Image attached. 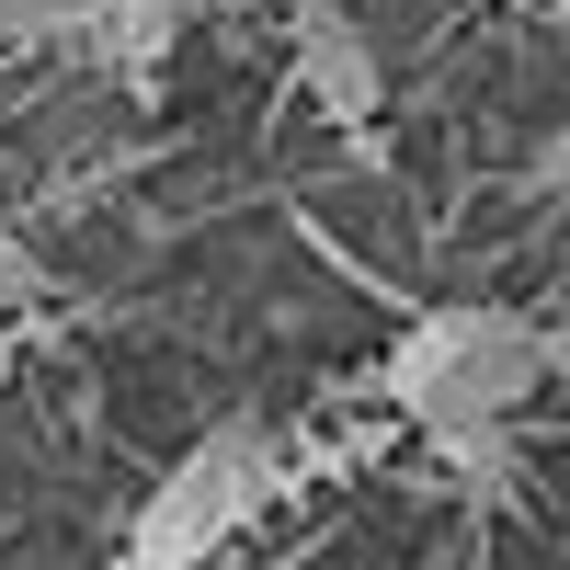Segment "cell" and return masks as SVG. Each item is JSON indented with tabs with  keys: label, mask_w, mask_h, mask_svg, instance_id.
<instances>
[{
	"label": "cell",
	"mask_w": 570,
	"mask_h": 570,
	"mask_svg": "<svg viewBox=\"0 0 570 570\" xmlns=\"http://www.w3.org/2000/svg\"><path fill=\"white\" fill-rule=\"evenodd\" d=\"M548 389V320L502 308V297H456V308H422L389 365H376V400L422 434H480V422H513Z\"/></svg>",
	"instance_id": "1"
},
{
	"label": "cell",
	"mask_w": 570,
	"mask_h": 570,
	"mask_svg": "<svg viewBox=\"0 0 570 570\" xmlns=\"http://www.w3.org/2000/svg\"><path fill=\"white\" fill-rule=\"evenodd\" d=\"M263 502H274V434H263V422H206V434L160 468V491L137 502L126 559H149V570H206Z\"/></svg>",
	"instance_id": "2"
},
{
	"label": "cell",
	"mask_w": 570,
	"mask_h": 570,
	"mask_svg": "<svg viewBox=\"0 0 570 570\" xmlns=\"http://www.w3.org/2000/svg\"><path fill=\"white\" fill-rule=\"evenodd\" d=\"M285 58H297V91L331 115V126H365L389 104V58L365 46V23L343 0H297V23H285Z\"/></svg>",
	"instance_id": "3"
},
{
	"label": "cell",
	"mask_w": 570,
	"mask_h": 570,
	"mask_svg": "<svg viewBox=\"0 0 570 570\" xmlns=\"http://www.w3.org/2000/svg\"><path fill=\"white\" fill-rule=\"evenodd\" d=\"M171 35H183V0H126V12L91 35V69H115V80H149L171 58Z\"/></svg>",
	"instance_id": "4"
},
{
	"label": "cell",
	"mask_w": 570,
	"mask_h": 570,
	"mask_svg": "<svg viewBox=\"0 0 570 570\" xmlns=\"http://www.w3.org/2000/svg\"><path fill=\"white\" fill-rule=\"evenodd\" d=\"M126 0H0V46H91Z\"/></svg>",
	"instance_id": "5"
},
{
	"label": "cell",
	"mask_w": 570,
	"mask_h": 570,
	"mask_svg": "<svg viewBox=\"0 0 570 570\" xmlns=\"http://www.w3.org/2000/svg\"><path fill=\"white\" fill-rule=\"evenodd\" d=\"M434 456L456 468V491H513V422H480V434H434Z\"/></svg>",
	"instance_id": "6"
},
{
	"label": "cell",
	"mask_w": 570,
	"mask_h": 570,
	"mask_svg": "<svg viewBox=\"0 0 570 570\" xmlns=\"http://www.w3.org/2000/svg\"><path fill=\"white\" fill-rule=\"evenodd\" d=\"M46 297H58V274L23 252V228H0V320H12V308H46Z\"/></svg>",
	"instance_id": "7"
},
{
	"label": "cell",
	"mask_w": 570,
	"mask_h": 570,
	"mask_svg": "<svg viewBox=\"0 0 570 570\" xmlns=\"http://www.w3.org/2000/svg\"><path fill=\"white\" fill-rule=\"evenodd\" d=\"M559 183H570V126L548 137V149H537V160H525V195H559Z\"/></svg>",
	"instance_id": "8"
},
{
	"label": "cell",
	"mask_w": 570,
	"mask_h": 570,
	"mask_svg": "<svg viewBox=\"0 0 570 570\" xmlns=\"http://www.w3.org/2000/svg\"><path fill=\"white\" fill-rule=\"evenodd\" d=\"M548 376H570V320H548Z\"/></svg>",
	"instance_id": "9"
},
{
	"label": "cell",
	"mask_w": 570,
	"mask_h": 570,
	"mask_svg": "<svg viewBox=\"0 0 570 570\" xmlns=\"http://www.w3.org/2000/svg\"><path fill=\"white\" fill-rule=\"evenodd\" d=\"M115 570H149V559H115Z\"/></svg>",
	"instance_id": "10"
}]
</instances>
